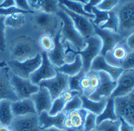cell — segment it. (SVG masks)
Returning a JSON list of instances; mask_svg holds the SVG:
<instances>
[{
    "instance_id": "1",
    "label": "cell",
    "mask_w": 134,
    "mask_h": 131,
    "mask_svg": "<svg viewBox=\"0 0 134 131\" xmlns=\"http://www.w3.org/2000/svg\"><path fill=\"white\" fill-rule=\"evenodd\" d=\"M38 53H39V50L37 44L28 37L20 36L12 42L11 54L12 60L22 62L33 58Z\"/></svg>"
},
{
    "instance_id": "2",
    "label": "cell",
    "mask_w": 134,
    "mask_h": 131,
    "mask_svg": "<svg viewBox=\"0 0 134 131\" xmlns=\"http://www.w3.org/2000/svg\"><path fill=\"white\" fill-rule=\"evenodd\" d=\"M115 12L119 23L118 33L126 39L134 32V0L121 3Z\"/></svg>"
},
{
    "instance_id": "3",
    "label": "cell",
    "mask_w": 134,
    "mask_h": 131,
    "mask_svg": "<svg viewBox=\"0 0 134 131\" xmlns=\"http://www.w3.org/2000/svg\"><path fill=\"white\" fill-rule=\"evenodd\" d=\"M56 15L61 20V33L62 36H63V41L68 40L80 51L81 49L85 48V39L75 29L70 17L60 8H59L56 12Z\"/></svg>"
},
{
    "instance_id": "4",
    "label": "cell",
    "mask_w": 134,
    "mask_h": 131,
    "mask_svg": "<svg viewBox=\"0 0 134 131\" xmlns=\"http://www.w3.org/2000/svg\"><path fill=\"white\" fill-rule=\"evenodd\" d=\"M86 47L79 51H71L73 54H79L81 57L83 66L81 72L87 73L91 70L92 61L96 57L99 55L103 47L101 39L97 35L88 36L85 38Z\"/></svg>"
},
{
    "instance_id": "5",
    "label": "cell",
    "mask_w": 134,
    "mask_h": 131,
    "mask_svg": "<svg viewBox=\"0 0 134 131\" xmlns=\"http://www.w3.org/2000/svg\"><path fill=\"white\" fill-rule=\"evenodd\" d=\"M42 63V54H38L33 57L25 61L12 60L8 63L9 69L13 74L22 78H30V75L36 70Z\"/></svg>"
},
{
    "instance_id": "6",
    "label": "cell",
    "mask_w": 134,
    "mask_h": 131,
    "mask_svg": "<svg viewBox=\"0 0 134 131\" xmlns=\"http://www.w3.org/2000/svg\"><path fill=\"white\" fill-rule=\"evenodd\" d=\"M114 100L117 116L134 127V90L127 95L116 97Z\"/></svg>"
},
{
    "instance_id": "7",
    "label": "cell",
    "mask_w": 134,
    "mask_h": 131,
    "mask_svg": "<svg viewBox=\"0 0 134 131\" xmlns=\"http://www.w3.org/2000/svg\"><path fill=\"white\" fill-rule=\"evenodd\" d=\"M69 76L57 72L54 77L41 81L38 86L48 90L52 100H54L63 92L69 90Z\"/></svg>"
},
{
    "instance_id": "8",
    "label": "cell",
    "mask_w": 134,
    "mask_h": 131,
    "mask_svg": "<svg viewBox=\"0 0 134 131\" xmlns=\"http://www.w3.org/2000/svg\"><path fill=\"white\" fill-rule=\"evenodd\" d=\"M100 83L97 90L89 96L88 98L93 101H100L103 99H109L117 86V81L113 80L109 75L104 72H98Z\"/></svg>"
},
{
    "instance_id": "9",
    "label": "cell",
    "mask_w": 134,
    "mask_h": 131,
    "mask_svg": "<svg viewBox=\"0 0 134 131\" xmlns=\"http://www.w3.org/2000/svg\"><path fill=\"white\" fill-rule=\"evenodd\" d=\"M10 80L18 100L30 98L31 96L39 89V86L32 83L30 78H22L13 74L12 76L10 77Z\"/></svg>"
},
{
    "instance_id": "10",
    "label": "cell",
    "mask_w": 134,
    "mask_h": 131,
    "mask_svg": "<svg viewBox=\"0 0 134 131\" xmlns=\"http://www.w3.org/2000/svg\"><path fill=\"white\" fill-rule=\"evenodd\" d=\"M93 26L95 35L99 36L102 40L103 47H102L100 55H102L103 57L107 52L111 51L118 44L125 40V39H124L118 32H114L110 30L101 29L93 24Z\"/></svg>"
},
{
    "instance_id": "11",
    "label": "cell",
    "mask_w": 134,
    "mask_h": 131,
    "mask_svg": "<svg viewBox=\"0 0 134 131\" xmlns=\"http://www.w3.org/2000/svg\"><path fill=\"white\" fill-rule=\"evenodd\" d=\"M59 8H60L61 10H63L64 12H66L70 17L73 22L75 29L79 31V32L85 39L88 36L95 35L93 26L91 21V19L69 10L65 6L60 3H59Z\"/></svg>"
},
{
    "instance_id": "12",
    "label": "cell",
    "mask_w": 134,
    "mask_h": 131,
    "mask_svg": "<svg viewBox=\"0 0 134 131\" xmlns=\"http://www.w3.org/2000/svg\"><path fill=\"white\" fill-rule=\"evenodd\" d=\"M42 54V63L40 66L30 76L31 81L35 84L38 85L39 82L42 80L52 78L56 75V70L54 66L50 62L48 54L45 51L41 52Z\"/></svg>"
},
{
    "instance_id": "13",
    "label": "cell",
    "mask_w": 134,
    "mask_h": 131,
    "mask_svg": "<svg viewBox=\"0 0 134 131\" xmlns=\"http://www.w3.org/2000/svg\"><path fill=\"white\" fill-rule=\"evenodd\" d=\"M9 127L12 131H42L38 124L37 114L14 117Z\"/></svg>"
},
{
    "instance_id": "14",
    "label": "cell",
    "mask_w": 134,
    "mask_h": 131,
    "mask_svg": "<svg viewBox=\"0 0 134 131\" xmlns=\"http://www.w3.org/2000/svg\"><path fill=\"white\" fill-rule=\"evenodd\" d=\"M87 111L79 108L66 114L63 122V130L66 131H83Z\"/></svg>"
},
{
    "instance_id": "15",
    "label": "cell",
    "mask_w": 134,
    "mask_h": 131,
    "mask_svg": "<svg viewBox=\"0 0 134 131\" xmlns=\"http://www.w3.org/2000/svg\"><path fill=\"white\" fill-rule=\"evenodd\" d=\"M134 90V70L123 71L117 79V86L110 97L116 98L127 95Z\"/></svg>"
},
{
    "instance_id": "16",
    "label": "cell",
    "mask_w": 134,
    "mask_h": 131,
    "mask_svg": "<svg viewBox=\"0 0 134 131\" xmlns=\"http://www.w3.org/2000/svg\"><path fill=\"white\" fill-rule=\"evenodd\" d=\"M9 72L10 69L8 66L0 68V100L7 99L14 102L18 100V98L11 84Z\"/></svg>"
},
{
    "instance_id": "17",
    "label": "cell",
    "mask_w": 134,
    "mask_h": 131,
    "mask_svg": "<svg viewBox=\"0 0 134 131\" xmlns=\"http://www.w3.org/2000/svg\"><path fill=\"white\" fill-rule=\"evenodd\" d=\"M61 28H62V24H60V30L57 31V33L54 37V46L53 50L48 53H47L50 62L54 67H60L64 63H66V53L65 52L63 44L60 42Z\"/></svg>"
},
{
    "instance_id": "18",
    "label": "cell",
    "mask_w": 134,
    "mask_h": 131,
    "mask_svg": "<svg viewBox=\"0 0 134 131\" xmlns=\"http://www.w3.org/2000/svg\"><path fill=\"white\" fill-rule=\"evenodd\" d=\"M30 98L34 102L37 114H39L42 112H48L50 111L53 100L51 94L47 88L39 87L38 90L31 96Z\"/></svg>"
},
{
    "instance_id": "19",
    "label": "cell",
    "mask_w": 134,
    "mask_h": 131,
    "mask_svg": "<svg viewBox=\"0 0 134 131\" xmlns=\"http://www.w3.org/2000/svg\"><path fill=\"white\" fill-rule=\"evenodd\" d=\"M129 51L130 50L124 40L118 44L111 51L107 52L104 56V58L109 65L121 68L122 62L127 57Z\"/></svg>"
},
{
    "instance_id": "20",
    "label": "cell",
    "mask_w": 134,
    "mask_h": 131,
    "mask_svg": "<svg viewBox=\"0 0 134 131\" xmlns=\"http://www.w3.org/2000/svg\"><path fill=\"white\" fill-rule=\"evenodd\" d=\"M91 70L95 72H106L115 81H117V79L118 78V77L121 75V74L124 71L121 68L109 65L105 61L103 56H102L100 54L98 55L97 57H96L94 58V60L92 61Z\"/></svg>"
},
{
    "instance_id": "21",
    "label": "cell",
    "mask_w": 134,
    "mask_h": 131,
    "mask_svg": "<svg viewBox=\"0 0 134 131\" xmlns=\"http://www.w3.org/2000/svg\"><path fill=\"white\" fill-rule=\"evenodd\" d=\"M38 115V124L43 130L52 127L63 130V122L66 114L61 112L56 115H50L48 112H42Z\"/></svg>"
},
{
    "instance_id": "22",
    "label": "cell",
    "mask_w": 134,
    "mask_h": 131,
    "mask_svg": "<svg viewBox=\"0 0 134 131\" xmlns=\"http://www.w3.org/2000/svg\"><path fill=\"white\" fill-rule=\"evenodd\" d=\"M12 110L14 117L37 114L34 102L31 98L18 100L12 102Z\"/></svg>"
},
{
    "instance_id": "23",
    "label": "cell",
    "mask_w": 134,
    "mask_h": 131,
    "mask_svg": "<svg viewBox=\"0 0 134 131\" xmlns=\"http://www.w3.org/2000/svg\"><path fill=\"white\" fill-rule=\"evenodd\" d=\"M83 63L81 57L79 54H75V58L72 63H64L60 67H54L55 70L61 73H63L68 76H75L79 74L82 69Z\"/></svg>"
},
{
    "instance_id": "24",
    "label": "cell",
    "mask_w": 134,
    "mask_h": 131,
    "mask_svg": "<svg viewBox=\"0 0 134 131\" xmlns=\"http://www.w3.org/2000/svg\"><path fill=\"white\" fill-rule=\"evenodd\" d=\"M35 22L40 28L49 31L51 36L52 34L51 30H53V32L54 31L56 18L52 14H48L43 12L38 13L35 16Z\"/></svg>"
},
{
    "instance_id": "25",
    "label": "cell",
    "mask_w": 134,
    "mask_h": 131,
    "mask_svg": "<svg viewBox=\"0 0 134 131\" xmlns=\"http://www.w3.org/2000/svg\"><path fill=\"white\" fill-rule=\"evenodd\" d=\"M81 99L82 101V108H85L87 112L95 114L96 115H99L103 112L104 108L105 107L107 100L103 99L100 101H93L90 100L87 96L81 95Z\"/></svg>"
},
{
    "instance_id": "26",
    "label": "cell",
    "mask_w": 134,
    "mask_h": 131,
    "mask_svg": "<svg viewBox=\"0 0 134 131\" xmlns=\"http://www.w3.org/2000/svg\"><path fill=\"white\" fill-rule=\"evenodd\" d=\"M12 102L7 99L0 100V124L2 125L10 126L14 118L12 110Z\"/></svg>"
},
{
    "instance_id": "27",
    "label": "cell",
    "mask_w": 134,
    "mask_h": 131,
    "mask_svg": "<svg viewBox=\"0 0 134 131\" xmlns=\"http://www.w3.org/2000/svg\"><path fill=\"white\" fill-rule=\"evenodd\" d=\"M118 119V117L116 114L115 108V100L114 98L109 97L107 100L105 107L103 111V112L97 116V125L105 120L115 121Z\"/></svg>"
},
{
    "instance_id": "28",
    "label": "cell",
    "mask_w": 134,
    "mask_h": 131,
    "mask_svg": "<svg viewBox=\"0 0 134 131\" xmlns=\"http://www.w3.org/2000/svg\"><path fill=\"white\" fill-rule=\"evenodd\" d=\"M60 4H62L64 6L69 10L75 12L76 14H79L81 15H83L86 18L89 19H94V15L93 14L87 13L84 10V4L75 1H70V0H57Z\"/></svg>"
},
{
    "instance_id": "29",
    "label": "cell",
    "mask_w": 134,
    "mask_h": 131,
    "mask_svg": "<svg viewBox=\"0 0 134 131\" xmlns=\"http://www.w3.org/2000/svg\"><path fill=\"white\" fill-rule=\"evenodd\" d=\"M118 26H119L118 18L115 11H110V12H109V18H108V20L99 27L101 28V29H104V30L112 31L114 32H118Z\"/></svg>"
},
{
    "instance_id": "30",
    "label": "cell",
    "mask_w": 134,
    "mask_h": 131,
    "mask_svg": "<svg viewBox=\"0 0 134 131\" xmlns=\"http://www.w3.org/2000/svg\"><path fill=\"white\" fill-rule=\"evenodd\" d=\"M121 124V123L119 118L115 121L105 120L97 125L96 129L99 131H120Z\"/></svg>"
},
{
    "instance_id": "31",
    "label": "cell",
    "mask_w": 134,
    "mask_h": 131,
    "mask_svg": "<svg viewBox=\"0 0 134 131\" xmlns=\"http://www.w3.org/2000/svg\"><path fill=\"white\" fill-rule=\"evenodd\" d=\"M25 23V16L24 14H14L5 17V26H11L13 28H19Z\"/></svg>"
},
{
    "instance_id": "32",
    "label": "cell",
    "mask_w": 134,
    "mask_h": 131,
    "mask_svg": "<svg viewBox=\"0 0 134 131\" xmlns=\"http://www.w3.org/2000/svg\"><path fill=\"white\" fill-rule=\"evenodd\" d=\"M91 14L94 15V19H91V22L97 26H100L109 18V12L101 11L96 6L91 8Z\"/></svg>"
},
{
    "instance_id": "33",
    "label": "cell",
    "mask_w": 134,
    "mask_h": 131,
    "mask_svg": "<svg viewBox=\"0 0 134 131\" xmlns=\"http://www.w3.org/2000/svg\"><path fill=\"white\" fill-rule=\"evenodd\" d=\"M81 106H82V101L81 99V96H75L66 103L63 112L66 114L71 111L81 108Z\"/></svg>"
},
{
    "instance_id": "34",
    "label": "cell",
    "mask_w": 134,
    "mask_h": 131,
    "mask_svg": "<svg viewBox=\"0 0 134 131\" xmlns=\"http://www.w3.org/2000/svg\"><path fill=\"white\" fill-rule=\"evenodd\" d=\"M67 102L61 96H58L54 100H53L52 106L48 112V114L50 115H56L57 114H60L63 112V108L65 107V105Z\"/></svg>"
},
{
    "instance_id": "35",
    "label": "cell",
    "mask_w": 134,
    "mask_h": 131,
    "mask_svg": "<svg viewBox=\"0 0 134 131\" xmlns=\"http://www.w3.org/2000/svg\"><path fill=\"white\" fill-rule=\"evenodd\" d=\"M39 44L43 51L48 53L53 50L54 46V38L50 34H44L41 36L39 39Z\"/></svg>"
},
{
    "instance_id": "36",
    "label": "cell",
    "mask_w": 134,
    "mask_h": 131,
    "mask_svg": "<svg viewBox=\"0 0 134 131\" xmlns=\"http://www.w3.org/2000/svg\"><path fill=\"white\" fill-rule=\"evenodd\" d=\"M86 75L88 77L90 80V84H91L90 96H91L99 87V83H100V78H99L98 72L92 71V70H90L88 72H87Z\"/></svg>"
},
{
    "instance_id": "37",
    "label": "cell",
    "mask_w": 134,
    "mask_h": 131,
    "mask_svg": "<svg viewBox=\"0 0 134 131\" xmlns=\"http://www.w3.org/2000/svg\"><path fill=\"white\" fill-rule=\"evenodd\" d=\"M85 75V73L81 71L76 75L69 78V90L79 91L82 94V90H81V87H80V81H81V78L83 77Z\"/></svg>"
},
{
    "instance_id": "38",
    "label": "cell",
    "mask_w": 134,
    "mask_h": 131,
    "mask_svg": "<svg viewBox=\"0 0 134 131\" xmlns=\"http://www.w3.org/2000/svg\"><path fill=\"white\" fill-rule=\"evenodd\" d=\"M59 9V2L57 0H43L42 11L48 14H54Z\"/></svg>"
},
{
    "instance_id": "39",
    "label": "cell",
    "mask_w": 134,
    "mask_h": 131,
    "mask_svg": "<svg viewBox=\"0 0 134 131\" xmlns=\"http://www.w3.org/2000/svg\"><path fill=\"white\" fill-rule=\"evenodd\" d=\"M34 11H24L20 8H18L16 6H12L6 8H0V16L7 17L8 15H12L14 14H34Z\"/></svg>"
},
{
    "instance_id": "40",
    "label": "cell",
    "mask_w": 134,
    "mask_h": 131,
    "mask_svg": "<svg viewBox=\"0 0 134 131\" xmlns=\"http://www.w3.org/2000/svg\"><path fill=\"white\" fill-rule=\"evenodd\" d=\"M97 116L95 114L88 112L86 116L85 125H84V130L91 131L96 128L97 127Z\"/></svg>"
},
{
    "instance_id": "41",
    "label": "cell",
    "mask_w": 134,
    "mask_h": 131,
    "mask_svg": "<svg viewBox=\"0 0 134 131\" xmlns=\"http://www.w3.org/2000/svg\"><path fill=\"white\" fill-rule=\"evenodd\" d=\"M121 68L124 71L134 70V51H130L122 62Z\"/></svg>"
},
{
    "instance_id": "42",
    "label": "cell",
    "mask_w": 134,
    "mask_h": 131,
    "mask_svg": "<svg viewBox=\"0 0 134 131\" xmlns=\"http://www.w3.org/2000/svg\"><path fill=\"white\" fill-rule=\"evenodd\" d=\"M118 3H119V0H103L96 7L101 11L110 12L112 11V9L115 8L118 5Z\"/></svg>"
},
{
    "instance_id": "43",
    "label": "cell",
    "mask_w": 134,
    "mask_h": 131,
    "mask_svg": "<svg viewBox=\"0 0 134 131\" xmlns=\"http://www.w3.org/2000/svg\"><path fill=\"white\" fill-rule=\"evenodd\" d=\"M5 16H0V51H4L5 48Z\"/></svg>"
},
{
    "instance_id": "44",
    "label": "cell",
    "mask_w": 134,
    "mask_h": 131,
    "mask_svg": "<svg viewBox=\"0 0 134 131\" xmlns=\"http://www.w3.org/2000/svg\"><path fill=\"white\" fill-rule=\"evenodd\" d=\"M15 6L24 11H32L31 10L27 0H14Z\"/></svg>"
},
{
    "instance_id": "45",
    "label": "cell",
    "mask_w": 134,
    "mask_h": 131,
    "mask_svg": "<svg viewBox=\"0 0 134 131\" xmlns=\"http://www.w3.org/2000/svg\"><path fill=\"white\" fill-rule=\"evenodd\" d=\"M31 10H42L43 6V0H30L28 2Z\"/></svg>"
},
{
    "instance_id": "46",
    "label": "cell",
    "mask_w": 134,
    "mask_h": 131,
    "mask_svg": "<svg viewBox=\"0 0 134 131\" xmlns=\"http://www.w3.org/2000/svg\"><path fill=\"white\" fill-rule=\"evenodd\" d=\"M103 0H89V2L84 5V10L87 13H90L91 14V8L92 7H94V6H98Z\"/></svg>"
},
{
    "instance_id": "47",
    "label": "cell",
    "mask_w": 134,
    "mask_h": 131,
    "mask_svg": "<svg viewBox=\"0 0 134 131\" xmlns=\"http://www.w3.org/2000/svg\"><path fill=\"white\" fill-rule=\"evenodd\" d=\"M125 43L130 51H134V32L125 39Z\"/></svg>"
},
{
    "instance_id": "48",
    "label": "cell",
    "mask_w": 134,
    "mask_h": 131,
    "mask_svg": "<svg viewBox=\"0 0 134 131\" xmlns=\"http://www.w3.org/2000/svg\"><path fill=\"white\" fill-rule=\"evenodd\" d=\"M119 119L121 121V130L120 131H133L134 127H132L131 125H130L128 123H127L124 120L121 118H119Z\"/></svg>"
},
{
    "instance_id": "49",
    "label": "cell",
    "mask_w": 134,
    "mask_h": 131,
    "mask_svg": "<svg viewBox=\"0 0 134 131\" xmlns=\"http://www.w3.org/2000/svg\"><path fill=\"white\" fill-rule=\"evenodd\" d=\"M42 131H66L65 130H63V129H59L57 127H50V128H47V129H44Z\"/></svg>"
},
{
    "instance_id": "50",
    "label": "cell",
    "mask_w": 134,
    "mask_h": 131,
    "mask_svg": "<svg viewBox=\"0 0 134 131\" xmlns=\"http://www.w3.org/2000/svg\"><path fill=\"white\" fill-rule=\"evenodd\" d=\"M11 128L9 126L1 125L0 126V131H10Z\"/></svg>"
},
{
    "instance_id": "51",
    "label": "cell",
    "mask_w": 134,
    "mask_h": 131,
    "mask_svg": "<svg viewBox=\"0 0 134 131\" xmlns=\"http://www.w3.org/2000/svg\"><path fill=\"white\" fill-rule=\"evenodd\" d=\"M6 66H8V65H7L6 62L5 60L0 62V68H4V67H6Z\"/></svg>"
},
{
    "instance_id": "52",
    "label": "cell",
    "mask_w": 134,
    "mask_h": 131,
    "mask_svg": "<svg viewBox=\"0 0 134 131\" xmlns=\"http://www.w3.org/2000/svg\"><path fill=\"white\" fill-rule=\"evenodd\" d=\"M70 1H75V0H70ZM85 1L86 2V3H87V2H89V0H85Z\"/></svg>"
},
{
    "instance_id": "53",
    "label": "cell",
    "mask_w": 134,
    "mask_h": 131,
    "mask_svg": "<svg viewBox=\"0 0 134 131\" xmlns=\"http://www.w3.org/2000/svg\"><path fill=\"white\" fill-rule=\"evenodd\" d=\"M91 131H99V130H97V129L95 128V129H93V130H92Z\"/></svg>"
},
{
    "instance_id": "54",
    "label": "cell",
    "mask_w": 134,
    "mask_h": 131,
    "mask_svg": "<svg viewBox=\"0 0 134 131\" xmlns=\"http://www.w3.org/2000/svg\"><path fill=\"white\" fill-rule=\"evenodd\" d=\"M3 1H4V0H0V4H1V3H2V2H3Z\"/></svg>"
},
{
    "instance_id": "55",
    "label": "cell",
    "mask_w": 134,
    "mask_h": 131,
    "mask_svg": "<svg viewBox=\"0 0 134 131\" xmlns=\"http://www.w3.org/2000/svg\"><path fill=\"white\" fill-rule=\"evenodd\" d=\"M27 1H28V2H29V1H30V0H27Z\"/></svg>"
},
{
    "instance_id": "56",
    "label": "cell",
    "mask_w": 134,
    "mask_h": 131,
    "mask_svg": "<svg viewBox=\"0 0 134 131\" xmlns=\"http://www.w3.org/2000/svg\"><path fill=\"white\" fill-rule=\"evenodd\" d=\"M1 125H2V124H0V126H1Z\"/></svg>"
},
{
    "instance_id": "57",
    "label": "cell",
    "mask_w": 134,
    "mask_h": 131,
    "mask_svg": "<svg viewBox=\"0 0 134 131\" xmlns=\"http://www.w3.org/2000/svg\"><path fill=\"white\" fill-rule=\"evenodd\" d=\"M10 131H12V130H10Z\"/></svg>"
},
{
    "instance_id": "58",
    "label": "cell",
    "mask_w": 134,
    "mask_h": 131,
    "mask_svg": "<svg viewBox=\"0 0 134 131\" xmlns=\"http://www.w3.org/2000/svg\"><path fill=\"white\" fill-rule=\"evenodd\" d=\"M133 131H134V130H133Z\"/></svg>"
}]
</instances>
